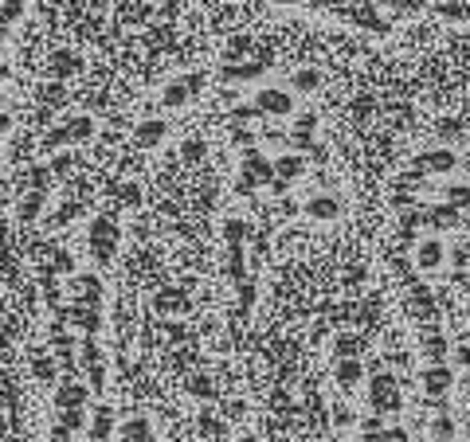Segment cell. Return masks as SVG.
<instances>
[{
	"label": "cell",
	"instance_id": "cell-1",
	"mask_svg": "<svg viewBox=\"0 0 470 442\" xmlns=\"http://www.w3.org/2000/svg\"><path fill=\"white\" fill-rule=\"evenodd\" d=\"M369 403L384 415V411H400V403H404V395H400V383L396 376H388V372H380V376H373V383H369Z\"/></svg>",
	"mask_w": 470,
	"mask_h": 442
},
{
	"label": "cell",
	"instance_id": "cell-2",
	"mask_svg": "<svg viewBox=\"0 0 470 442\" xmlns=\"http://www.w3.org/2000/svg\"><path fill=\"white\" fill-rule=\"evenodd\" d=\"M420 388L423 395H431V399H443L451 388H455V372L447 368V364H427L420 376Z\"/></svg>",
	"mask_w": 470,
	"mask_h": 442
},
{
	"label": "cell",
	"instance_id": "cell-3",
	"mask_svg": "<svg viewBox=\"0 0 470 442\" xmlns=\"http://www.w3.org/2000/svg\"><path fill=\"white\" fill-rule=\"evenodd\" d=\"M114 243H118V228L110 219H98L95 228H90V247H95L98 263H106L110 254H114Z\"/></svg>",
	"mask_w": 470,
	"mask_h": 442
},
{
	"label": "cell",
	"instance_id": "cell-4",
	"mask_svg": "<svg viewBox=\"0 0 470 442\" xmlns=\"http://www.w3.org/2000/svg\"><path fill=\"white\" fill-rule=\"evenodd\" d=\"M275 180V165L259 153H247L243 157V188H251V184H271Z\"/></svg>",
	"mask_w": 470,
	"mask_h": 442
},
{
	"label": "cell",
	"instance_id": "cell-5",
	"mask_svg": "<svg viewBox=\"0 0 470 442\" xmlns=\"http://www.w3.org/2000/svg\"><path fill=\"white\" fill-rule=\"evenodd\" d=\"M302 172H306V161H302V157H278L275 161V192H282L286 184H294Z\"/></svg>",
	"mask_w": 470,
	"mask_h": 442
},
{
	"label": "cell",
	"instance_id": "cell-6",
	"mask_svg": "<svg viewBox=\"0 0 470 442\" xmlns=\"http://www.w3.org/2000/svg\"><path fill=\"white\" fill-rule=\"evenodd\" d=\"M443 254H447V247L439 239H423L420 247H415V266H420V270H439V266H443Z\"/></svg>",
	"mask_w": 470,
	"mask_h": 442
},
{
	"label": "cell",
	"instance_id": "cell-7",
	"mask_svg": "<svg viewBox=\"0 0 470 442\" xmlns=\"http://www.w3.org/2000/svg\"><path fill=\"white\" fill-rule=\"evenodd\" d=\"M423 356L431 360V364H443V360H447V336L439 333L435 325L423 329Z\"/></svg>",
	"mask_w": 470,
	"mask_h": 442
},
{
	"label": "cell",
	"instance_id": "cell-8",
	"mask_svg": "<svg viewBox=\"0 0 470 442\" xmlns=\"http://www.w3.org/2000/svg\"><path fill=\"white\" fill-rule=\"evenodd\" d=\"M415 165H420L423 172H451V168H455V153H447V149H435V153H423Z\"/></svg>",
	"mask_w": 470,
	"mask_h": 442
},
{
	"label": "cell",
	"instance_id": "cell-9",
	"mask_svg": "<svg viewBox=\"0 0 470 442\" xmlns=\"http://www.w3.org/2000/svg\"><path fill=\"white\" fill-rule=\"evenodd\" d=\"M361 376H364V364H361L357 356H341V360H337V383H341V388L361 383Z\"/></svg>",
	"mask_w": 470,
	"mask_h": 442
},
{
	"label": "cell",
	"instance_id": "cell-10",
	"mask_svg": "<svg viewBox=\"0 0 470 442\" xmlns=\"http://www.w3.org/2000/svg\"><path fill=\"white\" fill-rule=\"evenodd\" d=\"M337 212H341V203L333 200V196H313V200L306 203V215H310V219H337Z\"/></svg>",
	"mask_w": 470,
	"mask_h": 442
},
{
	"label": "cell",
	"instance_id": "cell-11",
	"mask_svg": "<svg viewBox=\"0 0 470 442\" xmlns=\"http://www.w3.org/2000/svg\"><path fill=\"white\" fill-rule=\"evenodd\" d=\"M153 310L157 313H184L188 310V298H184L181 290H161L157 301H153Z\"/></svg>",
	"mask_w": 470,
	"mask_h": 442
},
{
	"label": "cell",
	"instance_id": "cell-12",
	"mask_svg": "<svg viewBox=\"0 0 470 442\" xmlns=\"http://www.w3.org/2000/svg\"><path fill=\"white\" fill-rule=\"evenodd\" d=\"M55 403H59L63 411H71V407H83V403H86V388H83V383H63L59 395H55Z\"/></svg>",
	"mask_w": 470,
	"mask_h": 442
},
{
	"label": "cell",
	"instance_id": "cell-13",
	"mask_svg": "<svg viewBox=\"0 0 470 442\" xmlns=\"http://www.w3.org/2000/svg\"><path fill=\"white\" fill-rule=\"evenodd\" d=\"M39 212H43V192L36 188L32 196H24V200H20V212H16V215H20L24 223H32V219H36Z\"/></svg>",
	"mask_w": 470,
	"mask_h": 442
},
{
	"label": "cell",
	"instance_id": "cell-14",
	"mask_svg": "<svg viewBox=\"0 0 470 442\" xmlns=\"http://www.w3.org/2000/svg\"><path fill=\"white\" fill-rule=\"evenodd\" d=\"M259 106H263L266 114H290V98L278 94V90H266V94H259Z\"/></svg>",
	"mask_w": 470,
	"mask_h": 442
},
{
	"label": "cell",
	"instance_id": "cell-15",
	"mask_svg": "<svg viewBox=\"0 0 470 442\" xmlns=\"http://www.w3.org/2000/svg\"><path fill=\"white\" fill-rule=\"evenodd\" d=\"M165 137V121H145L141 130H137V141L141 145H157Z\"/></svg>",
	"mask_w": 470,
	"mask_h": 442
},
{
	"label": "cell",
	"instance_id": "cell-16",
	"mask_svg": "<svg viewBox=\"0 0 470 442\" xmlns=\"http://www.w3.org/2000/svg\"><path fill=\"white\" fill-rule=\"evenodd\" d=\"M126 439L130 442H149V423H145V419H130V423H126Z\"/></svg>",
	"mask_w": 470,
	"mask_h": 442
},
{
	"label": "cell",
	"instance_id": "cell-17",
	"mask_svg": "<svg viewBox=\"0 0 470 442\" xmlns=\"http://www.w3.org/2000/svg\"><path fill=\"white\" fill-rule=\"evenodd\" d=\"M75 294H83V301H98V282L95 278H75Z\"/></svg>",
	"mask_w": 470,
	"mask_h": 442
},
{
	"label": "cell",
	"instance_id": "cell-18",
	"mask_svg": "<svg viewBox=\"0 0 470 442\" xmlns=\"http://www.w3.org/2000/svg\"><path fill=\"white\" fill-rule=\"evenodd\" d=\"M90 434H95L98 442L110 434V407H98V415H95V427H90Z\"/></svg>",
	"mask_w": 470,
	"mask_h": 442
},
{
	"label": "cell",
	"instance_id": "cell-19",
	"mask_svg": "<svg viewBox=\"0 0 470 442\" xmlns=\"http://www.w3.org/2000/svg\"><path fill=\"white\" fill-rule=\"evenodd\" d=\"M181 153H184V161H188V165H196V161H204V141H200V137H188Z\"/></svg>",
	"mask_w": 470,
	"mask_h": 442
},
{
	"label": "cell",
	"instance_id": "cell-20",
	"mask_svg": "<svg viewBox=\"0 0 470 442\" xmlns=\"http://www.w3.org/2000/svg\"><path fill=\"white\" fill-rule=\"evenodd\" d=\"M447 200L455 203V208H470V188L467 184H451V188H447Z\"/></svg>",
	"mask_w": 470,
	"mask_h": 442
},
{
	"label": "cell",
	"instance_id": "cell-21",
	"mask_svg": "<svg viewBox=\"0 0 470 442\" xmlns=\"http://www.w3.org/2000/svg\"><path fill=\"white\" fill-rule=\"evenodd\" d=\"M90 130H95V125H90L86 118H79V121H71V125H67V133H71L75 141H83V137H90Z\"/></svg>",
	"mask_w": 470,
	"mask_h": 442
},
{
	"label": "cell",
	"instance_id": "cell-22",
	"mask_svg": "<svg viewBox=\"0 0 470 442\" xmlns=\"http://www.w3.org/2000/svg\"><path fill=\"white\" fill-rule=\"evenodd\" d=\"M243 235H247V223H239V219H228V243L235 247V243H243Z\"/></svg>",
	"mask_w": 470,
	"mask_h": 442
},
{
	"label": "cell",
	"instance_id": "cell-23",
	"mask_svg": "<svg viewBox=\"0 0 470 442\" xmlns=\"http://www.w3.org/2000/svg\"><path fill=\"white\" fill-rule=\"evenodd\" d=\"M435 434H439V439H443V434H455V419H447V415H439V419H435Z\"/></svg>",
	"mask_w": 470,
	"mask_h": 442
},
{
	"label": "cell",
	"instance_id": "cell-24",
	"mask_svg": "<svg viewBox=\"0 0 470 442\" xmlns=\"http://www.w3.org/2000/svg\"><path fill=\"white\" fill-rule=\"evenodd\" d=\"M294 86H298V90H313V86H317V74H313V71H302L298 79H294Z\"/></svg>",
	"mask_w": 470,
	"mask_h": 442
},
{
	"label": "cell",
	"instance_id": "cell-25",
	"mask_svg": "<svg viewBox=\"0 0 470 442\" xmlns=\"http://www.w3.org/2000/svg\"><path fill=\"white\" fill-rule=\"evenodd\" d=\"M380 442H408V430H404V427H388L384 434H380Z\"/></svg>",
	"mask_w": 470,
	"mask_h": 442
},
{
	"label": "cell",
	"instance_id": "cell-26",
	"mask_svg": "<svg viewBox=\"0 0 470 442\" xmlns=\"http://www.w3.org/2000/svg\"><path fill=\"white\" fill-rule=\"evenodd\" d=\"M165 102H169V106H181V102H184V86H169V90H165Z\"/></svg>",
	"mask_w": 470,
	"mask_h": 442
},
{
	"label": "cell",
	"instance_id": "cell-27",
	"mask_svg": "<svg viewBox=\"0 0 470 442\" xmlns=\"http://www.w3.org/2000/svg\"><path fill=\"white\" fill-rule=\"evenodd\" d=\"M36 376L39 380H51V376H55V364H51V360H36Z\"/></svg>",
	"mask_w": 470,
	"mask_h": 442
},
{
	"label": "cell",
	"instance_id": "cell-28",
	"mask_svg": "<svg viewBox=\"0 0 470 442\" xmlns=\"http://www.w3.org/2000/svg\"><path fill=\"white\" fill-rule=\"evenodd\" d=\"M455 364H458V368H470V345H458L455 348Z\"/></svg>",
	"mask_w": 470,
	"mask_h": 442
},
{
	"label": "cell",
	"instance_id": "cell-29",
	"mask_svg": "<svg viewBox=\"0 0 470 442\" xmlns=\"http://www.w3.org/2000/svg\"><path fill=\"white\" fill-rule=\"evenodd\" d=\"M193 395L208 399V395H212V383H208V380H193Z\"/></svg>",
	"mask_w": 470,
	"mask_h": 442
},
{
	"label": "cell",
	"instance_id": "cell-30",
	"mask_svg": "<svg viewBox=\"0 0 470 442\" xmlns=\"http://www.w3.org/2000/svg\"><path fill=\"white\" fill-rule=\"evenodd\" d=\"M462 395H467V399H470V372H467V376H462Z\"/></svg>",
	"mask_w": 470,
	"mask_h": 442
},
{
	"label": "cell",
	"instance_id": "cell-31",
	"mask_svg": "<svg viewBox=\"0 0 470 442\" xmlns=\"http://www.w3.org/2000/svg\"><path fill=\"white\" fill-rule=\"evenodd\" d=\"M435 442H455V434H443V439H435Z\"/></svg>",
	"mask_w": 470,
	"mask_h": 442
},
{
	"label": "cell",
	"instance_id": "cell-32",
	"mask_svg": "<svg viewBox=\"0 0 470 442\" xmlns=\"http://www.w3.org/2000/svg\"><path fill=\"white\" fill-rule=\"evenodd\" d=\"M239 442H259V439H239Z\"/></svg>",
	"mask_w": 470,
	"mask_h": 442
},
{
	"label": "cell",
	"instance_id": "cell-33",
	"mask_svg": "<svg viewBox=\"0 0 470 442\" xmlns=\"http://www.w3.org/2000/svg\"><path fill=\"white\" fill-rule=\"evenodd\" d=\"M364 442H380V439H364Z\"/></svg>",
	"mask_w": 470,
	"mask_h": 442
}]
</instances>
